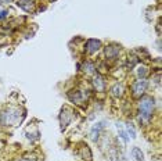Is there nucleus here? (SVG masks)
<instances>
[{
	"label": "nucleus",
	"instance_id": "f257e3e1",
	"mask_svg": "<svg viewBox=\"0 0 162 161\" xmlns=\"http://www.w3.org/2000/svg\"><path fill=\"white\" fill-rule=\"evenodd\" d=\"M154 111V100L151 97H143L140 101V117L144 122H148Z\"/></svg>",
	"mask_w": 162,
	"mask_h": 161
},
{
	"label": "nucleus",
	"instance_id": "f03ea898",
	"mask_svg": "<svg viewBox=\"0 0 162 161\" xmlns=\"http://www.w3.org/2000/svg\"><path fill=\"white\" fill-rule=\"evenodd\" d=\"M147 85H148V82L144 79V78H141V79L136 80V82L133 83V94H134L136 97L141 96V94L145 92V89H147Z\"/></svg>",
	"mask_w": 162,
	"mask_h": 161
},
{
	"label": "nucleus",
	"instance_id": "7ed1b4c3",
	"mask_svg": "<svg viewBox=\"0 0 162 161\" xmlns=\"http://www.w3.org/2000/svg\"><path fill=\"white\" fill-rule=\"evenodd\" d=\"M101 47V42L97 40V39H89L86 43V50L87 53H90V54H93L96 51H99V49Z\"/></svg>",
	"mask_w": 162,
	"mask_h": 161
},
{
	"label": "nucleus",
	"instance_id": "20e7f679",
	"mask_svg": "<svg viewBox=\"0 0 162 161\" xmlns=\"http://www.w3.org/2000/svg\"><path fill=\"white\" fill-rule=\"evenodd\" d=\"M104 126H105V122H104V121L97 122L96 125H93V128H92V130H90V136H92L93 140H97L100 132H101V129H104Z\"/></svg>",
	"mask_w": 162,
	"mask_h": 161
},
{
	"label": "nucleus",
	"instance_id": "39448f33",
	"mask_svg": "<svg viewBox=\"0 0 162 161\" xmlns=\"http://www.w3.org/2000/svg\"><path fill=\"white\" fill-rule=\"evenodd\" d=\"M71 111H69L68 108H62L61 110V115H60V121H61V126L62 128H67V125L69 124V121H71Z\"/></svg>",
	"mask_w": 162,
	"mask_h": 161
},
{
	"label": "nucleus",
	"instance_id": "423d86ee",
	"mask_svg": "<svg viewBox=\"0 0 162 161\" xmlns=\"http://www.w3.org/2000/svg\"><path fill=\"white\" fill-rule=\"evenodd\" d=\"M17 6L29 12L33 10V1L32 0H17Z\"/></svg>",
	"mask_w": 162,
	"mask_h": 161
},
{
	"label": "nucleus",
	"instance_id": "0eeeda50",
	"mask_svg": "<svg viewBox=\"0 0 162 161\" xmlns=\"http://www.w3.org/2000/svg\"><path fill=\"white\" fill-rule=\"evenodd\" d=\"M132 157L136 161H144V153L139 147H133L132 149Z\"/></svg>",
	"mask_w": 162,
	"mask_h": 161
},
{
	"label": "nucleus",
	"instance_id": "6e6552de",
	"mask_svg": "<svg viewBox=\"0 0 162 161\" xmlns=\"http://www.w3.org/2000/svg\"><path fill=\"white\" fill-rule=\"evenodd\" d=\"M93 85L97 90H104V80L100 75H96L93 78Z\"/></svg>",
	"mask_w": 162,
	"mask_h": 161
},
{
	"label": "nucleus",
	"instance_id": "1a4fd4ad",
	"mask_svg": "<svg viewBox=\"0 0 162 161\" xmlns=\"http://www.w3.org/2000/svg\"><path fill=\"white\" fill-rule=\"evenodd\" d=\"M111 93H112L114 97H121V96L123 94V87H122V85H119V83L114 85L111 89Z\"/></svg>",
	"mask_w": 162,
	"mask_h": 161
},
{
	"label": "nucleus",
	"instance_id": "9d476101",
	"mask_svg": "<svg viewBox=\"0 0 162 161\" xmlns=\"http://www.w3.org/2000/svg\"><path fill=\"white\" fill-rule=\"evenodd\" d=\"M118 53H119V47H117V46H110V47L105 49L107 57H115Z\"/></svg>",
	"mask_w": 162,
	"mask_h": 161
},
{
	"label": "nucleus",
	"instance_id": "9b49d317",
	"mask_svg": "<svg viewBox=\"0 0 162 161\" xmlns=\"http://www.w3.org/2000/svg\"><path fill=\"white\" fill-rule=\"evenodd\" d=\"M68 97L72 100V101H75V103H79V101L82 100V94H81V92H78V90H76V92H75V94H74V93H69Z\"/></svg>",
	"mask_w": 162,
	"mask_h": 161
},
{
	"label": "nucleus",
	"instance_id": "f8f14e48",
	"mask_svg": "<svg viewBox=\"0 0 162 161\" xmlns=\"http://www.w3.org/2000/svg\"><path fill=\"white\" fill-rule=\"evenodd\" d=\"M126 129H128V133L130 135L132 139H134L136 137V130H134V128L132 126V124H128V126H126Z\"/></svg>",
	"mask_w": 162,
	"mask_h": 161
},
{
	"label": "nucleus",
	"instance_id": "ddd939ff",
	"mask_svg": "<svg viewBox=\"0 0 162 161\" xmlns=\"http://www.w3.org/2000/svg\"><path fill=\"white\" fill-rule=\"evenodd\" d=\"M137 75H139L140 78H144V76L147 75V68H145V67H139V68H137Z\"/></svg>",
	"mask_w": 162,
	"mask_h": 161
},
{
	"label": "nucleus",
	"instance_id": "4468645a",
	"mask_svg": "<svg viewBox=\"0 0 162 161\" xmlns=\"http://www.w3.org/2000/svg\"><path fill=\"white\" fill-rule=\"evenodd\" d=\"M119 136H121V139H122L125 143L129 142V137H128V135H126V132H125V130H122V129L119 130Z\"/></svg>",
	"mask_w": 162,
	"mask_h": 161
},
{
	"label": "nucleus",
	"instance_id": "2eb2a0df",
	"mask_svg": "<svg viewBox=\"0 0 162 161\" xmlns=\"http://www.w3.org/2000/svg\"><path fill=\"white\" fill-rule=\"evenodd\" d=\"M85 71H87V72H93L94 65L93 64H90V62H86V64H85Z\"/></svg>",
	"mask_w": 162,
	"mask_h": 161
},
{
	"label": "nucleus",
	"instance_id": "dca6fc26",
	"mask_svg": "<svg viewBox=\"0 0 162 161\" xmlns=\"http://www.w3.org/2000/svg\"><path fill=\"white\" fill-rule=\"evenodd\" d=\"M6 15H7V11H0V19H1V18H4Z\"/></svg>",
	"mask_w": 162,
	"mask_h": 161
},
{
	"label": "nucleus",
	"instance_id": "f3484780",
	"mask_svg": "<svg viewBox=\"0 0 162 161\" xmlns=\"http://www.w3.org/2000/svg\"><path fill=\"white\" fill-rule=\"evenodd\" d=\"M11 0H0V4H6V3H10Z\"/></svg>",
	"mask_w": 162,
	"mask_h": 161
},
{
	"label": "nucleus",
	"instance_id": "a211bd4d",
	"mask_svg": "<svg viewBox=\"0 0 162 161\" xmlns=\"http://www.w3.org/2000/svg\"><path fill=\"white\" fill-rule=\"evenodd\" d=\"M12 161H29V160H25V158H15V160H12Z\"/></svg>",
	"mask_w": 162,
	"mask_h": 161
}]
</instances>
